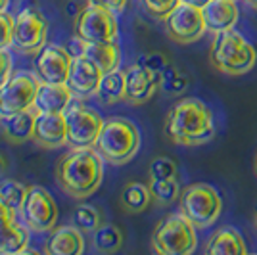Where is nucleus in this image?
<instances>
[{
	"label": "nucleus",
	"mask_w": 257,
	"mask_h": 255,
	"mask_svg": "<svg viewBox=\"0 0 257 255\" xmlns=\"http://www.w3.org/2000/svg\"><path fill=\"white\" fill-rule=\"evenodd\" d=\"M104 175L102 156L96 150L73 148V152L60 158L56 165V181L60 188L77 200L94 194Z\"/></svg>",
	"instance_id": "1"
},
{
	"label": "nucleus",
	"mask_w": 257,
	"mask_h": 255,
	"mask_svg": "<svg viewBox=\"0 0 257 255\" xmlns=\"http://www.w3.org/2000/svg\"><path fill=\"white\" fill-rule=\"evenodd\" d=\"M165 135L171 142L182 146L205 144L215 135L213 113L198 98H184L167 113Z\"/></svg>",
	"instance_id": "2"
},
{
	"label": "nucleus",
	"mask_w": 257,
	"mask_h": 255,
	"mask_svg": "<svg viewBox=\"0 0 257 255\" xmlns=\"http://www.w3.org/2000/svg\"><path fill=\"white\" fill-rule=\"evenodd\" d=\"M209 62L217 71L226 75H244L257 62V52L234 29L215 33Z\"/></svg>",
	"instance_id": "3"
},
{
	"label": "nucleus",
	"mask_w": 257,
	"mask_h": 255,
	"mask_svg": "<svg viewBox=\"0 0 257 255\" xmlns=\"http://www.w3.org/2000/svg\"><path fill=\"white\" fill-rule=\"evenodd\" d=\"M140 146V133L135 123L127 119L113 117L104 121L102 133L98 137L94 148L102 156V160L113 165H123L135 158Z\"/></svg>",
	"instance_id": "4"
},
{
	"label": "nucleus",
	"mask_w": 257,
	"mask_h": 255,
	"mask_svg": "<svg viewBox=\"0 0 257 255\" xmlns=\"http://www.w3.org/2000/svg\"><path fill=\"white\" fill-rule=\"evenodd\" d=\"M198 245L196 226L184 215H169L152 234V247L161 255H188Z\"/></svg>",
	"instance_id": "5"
},
{
	"label": "nucleus",
	"mask_w": 257,
	"mask_h": 255,
	"mask_svg": "<svg viewBox=\"0 0 257 255\" xmlns=\"http://www.w3.org/2000/svg\"><path fill=\"white\" fill-rule=\"evenodd\" d=\"M223 209V200L213 186L198 182L181 192V213L196 226L207 228L219 219Z\"/></svg>",
	"instance_id": "6"
},
{
	"label": "nucleus",
	"mask_w": 257,
	"mask_h": 255,
	"mask_svg": "<svg viewBox=\"0 0 257 255\" xmlns=\"http://www.w3.org/2000/svg\"><path fill=\"white\" fill-rule=\"evenodd\" d=\"M67 123V144L71 148H92L104 127V119L98 111L86 107L77 96L64 111Z\"/></svg>",
	"instance_id": "7"
},
{
	"label": "nucleus",
	"mask_w": 257,
	"mask_h": 255,
	"mask_svg": "<svg viewBox=\"0 0 257 255\" xmlns=\"http://www.w3.org/2000/svg\"><path fill=\"white\" fill-rule=\"evenodd\" d=\"M75 35L86 43H115L119 37L117 18L106 8L88 4L77 16Z\"/></svg>",
	"instance_id": "8"
},
{
	"label": "nucleus",
	"mask_w": 257,
	"mask_h": 255,
	"mask_svg": "<svg viewBox=\"0 0 257 255\" xmlns=\"http://www.w3.org/2000/svg\"><path fill=\"white\" fill-rule=\"evenodd\" d=\"M20 211L23 223L37 232L52 230L58 221V205L54 202L52 194L43 186H29Z\"/></svg>",
	"instance_id": "9"
},
{
	"label": "nucleus",
	"mask_w": 257,
	"mask_h": 255,
	"mask_svg": "<svg viewBox=\"0 0 257 255\" xmlns=\"http://www.w3.org/2000/svg\"><path fill=\"white\" fill-rule=\"evenodd\" d=\"M48 23L35 8H25L14 18V39L12 44L25 54L39 52L46 43Z\"/></svg>",
	"instance_id": "10"
},
{
	"label": "nucleus",
	"mask_w": 257,
	"mask_h": 255,
	"mask_svg": "<svg viewBox=\"0 0 257 255\" xmlns=\"http://www.w3.org/2000/svg\"><path fill=\"white\" fill-rule=\"evenodd\" d=\"M37 77L29 73H18L10 77L0 86V115H8L23 111L35 106V98L39 92Z\"/></svg>",
	"instance_id": "11"
},
{
	"label": "nucleus",
	"mask_w": 257,
	"mask_h": 255,
	"mask_svg": "<svg viewBox=\"0 0 257 255\" xmlns=\"http://www.w3.org/2000/svg\"><path fill=\"white\" fill-rule=\"evenodd\" d=\"M165 29L175 43L188 44L202 39L205 33L204 14L200 8H194L188 4H179L175 10L165 18Z\"/></svg>",
	"instance_id": "12"
},
{
	"label": "nucleus",
	"mask_w": 257,
	"mask_h": 255,
	"mask_svg": "<svg viewBox=\"0 0 257 255\" xmlns=\"http://www.w3.org/2000/svg\"><path fill=\"white\" fill-rule=\"evenodd\" d=\"M73 56L67 48L44 44L35 56V73L41 83H67Z\"/></svg>",
	"instance_id": "13"
},
{
	"label": "nucleus",
	"mask_w": 257,
	"mask_h": 255,
	"mask_svg": "<svg viewBox=\"0 0 257 255\" xmlns=\"http://www.w3.org/2000/svg\"><path fill=\"white\" fill-rule=\"evenodd\" d=\"M33 140L43 148H60L67 144V123L64 113L39 111L35 119Z\"/></svg>",
	"instance_id": "14"
},
{
	"label": "nucleus",
	"mask_w": 257,
	"mask_h": 255,
	"mask_svg": "<svg viewBox=\"0 0 257 255\" xmlns=\"http://www.w3.org/2000/svg\"><path fill=\"white\" fill-rule=\"evenodd\" d=\"M160 83L158 75L152 73L144 65L135 64L125 71V100L131 104H144L154 96Z\"/></svg>",
	"instance_id": "15"
},
{
	"label": "nucleus",
	"mask_w": 257,
	"mask_h": 255,
	"mask_svg": "<svg viewBox=\"0 0 257 255\" xmlns=\"http://www.w3.org/2000/svg\"><path fill=\"white\" fill-rule=\"evenodd\" d=\"M102 75L104 73L98 69L96 64H92L86 56H79V58H73L71 71L67 77V85L71 88L73 96L86 98V96L96 94Z\"/></svg>",
	"instance_id": "16"
},
{
	"label": "nucleus",
	"mask_w": 257,
	"mask_h": 255,
	"mask_svg": "<svg viewBox=\"0 0 257 255\" xmlns=\"http://www.w3.org/2000/svg\"><path fill=\"white\" fill-rule=\"evenodd\" d=\"M37 113H39V109L33 106L29 109H23V111L0 115V127H2L4 139H8L14 144H20V142L33 139Z\"/></svg>",
	"instance_id": "17"
},
{
	"label": "nucleus",
	"mask_w": 257,
	"mask_h": 255,
	"mask_svg": "<svg viewBox=\"0 0 257 255\" xmlns=\"http://www.w3.org/2000/svg\"><path fill=\"white\" fill-rule=\"evenodd\" d=\"M83 249L85 240L77 226H60L44 242V253L48 255H79Z\"/></svg>",
	"instance_id": "18"
},
{
	"label": "nucleus",
	"mask_w": 257,
	"mask_h": 255,
	"mask_svg": "<svg viewBox=\"0 0 257 255\" xmlns=\"http://www.w3.org/2000/svg\"><path fill=\"white\" fill-rule=\"evenodd\" d=\"M71 100H73V92L67 83H41L35 98V107L39 111L64 113Z\"/></svg>",
	"instance_id": "19"
},
{
	"label": "nucleus",
	"mask_w": 257,
	"mask_h": 255,
	"mask_svg": "<svg viewBox=\"0 0 257 255\" xmlns=\"http://www.w3.org/2000/svg\"><path fill=\"white\" fill-rule=\"evenodd\" d=\"M205 27L209 31H228L238 22V6L236 0H211L202 8Z\"/></svg>",
	"instance_id": "20"
},
{
	"label": "nucleus",
	"mask_w": 257,
	"mask_h": 255,
	"mask_svg": "<svg viewBox=\"0 0 257 255\" xmlns=\"http://www.w3.org/2000/svg\"><path fill=\"white\" fill-rule=\"evenodd\" d=\"M205 253L211 255H246L247 247L244 244L242 234L226 226L211 236V240L205 245Z\"/></svg>",
	"instance_id": "21"
},
{
	"label": "nucleus",
	"mask_w": 257,
	"mask_h": 255,
	"mask_svg": "<svg viewBox=\"0 0 257 255\" xmlns=\"http://www.w3.org/2000/svg\"><path fill=\"white\" fill-rule=\"evenodd\" d=\"M29 232L22 224H16L14 217L0 219V253H22L27 251Z\"/></svg>",
	"instance_id": "22"
},
{
	"label": "nucleus",
	"mask_w": 257,
	"mask_h": 255,
	"mask_svg": "<svg viewBox=\"0 0 257 255\" xmlns=\"http://www.w3.org/2000/svg\"><path fill=\"white\" fill-rule=\"evenodd\" d=\"M85 56L92 64L98 65L102 73L119 69V64H121V48L117 41L115 43H88Z\"/></svg>",
	"instance_id": "23"
},
{
	"label": "nucleus",
	"mask_w": 257,
	"mask_h": 255,
	"mask_svg": "<svg viewBox=\"0 0 257 255\" xmlns=\"http://www.w3.org/2000/svg\"><path fill=\"white\" fill-rule=\"evenodd\" d=\"M98 98L102 104H117L125 100V71L113 69L109 73L102 75V81L96 90Z\"/></svg>",
	"instance_id": "24"
},
{
	"label": "nucleus",
	"mask_w": 257,
	"mask_h": 255,
	"mask_svg": "<svg viewBox=\"0 0 257 255\" xmlns=\"http://www.w3.org/2000/svg\"><path fill=\"white\" fill-rule=\"evenodd\" d=\"M152 200L150 186L140 182H128L121 192V205L131 213H140L148 207Z\"/></svg>",
	"instance_id": "25"
},
{
	"label": "nucleus",
	"mask_w": 257,
	"mask_h": 255,
	"mask_svg": "<svg viewBox=\"0 0 257 255\" xmlns=\"http://www.w3.org/2000/svg\"><path fill=\"white\" fill-rule=\"evenodd\" d=\"M94 247L102 253H113L123 245V232L115 224H102L94 230Z\"/></svg>",
	"instance_id": "26"
},
{
	"label": "nucleus",
	"mask_w": 257,
	"mask_h": 255,
	"mask_svg": "<svg viewBox=\"0 0 257 255\" xmlns=\"http://www.w3.org/2000/svg\"><path fill=\"white\" fill-rule=\"evenodd\" d=\"M148 186H150L152 198L163 205H169L181 196L177 179H150Z\"/></svg>",
	"instance_id": "27"
},
{
	"label": "nucleus",
	"mask_w": 257,
	"mask_h": 255,
	"mask_svg": "<svg viewBox=\"0 0 257 255\" xmlns=\"http://www.w3.org/2000/svg\"><path fill=\"white\" fill-rule=\"evenodd\" d=\"M27 192H29V186H25V184H22V182L6 181L0 184V200L6 203L10 209L20 211L23 202H25Z\"/></svg>",
	"instance_id": "28"
},
{
	"label": "nucleus",
	"mask_w": 257,
	"mask_h": 255,
	"mask_svg": "<svg viewBox=\"0 0 257 255\" xmlns=\"http://www.w3.org/2000/svg\"><path fill=\"white\" fill-rule=\"evenodd\" d=\"M73 224L81 232H94L102 226V215L92 205H79L73 213Z\"/></svg>",
	"instance_id": "29"
},
{
	"label": "nucleus",
	"mask_w": 257,
	"mask_h": 255,
	"mask_svg": "<svg viewBox=\"0 0 257 255\" xmlns=\"http://www.w3.org/2000/svg\"><path fill=\"white\" fill-rule=\"evenodd\" d=\"M186 85H188V79H186L177 67H173V65L169 64L163 69L160 86L167 94H181L182 90L186 88Z\"/></svg>",
	"instance_id": "30"
},
{
	"label": "nucleus",
	"mask_w": 257,
	"mask_h": 255,
	"mask_svg": "<svg viewBox=\"0 0 257 255\" xmlns=\"http://www.w3.org/2000/svg\"><path fill=\"white\" fill-rule=\"evenodd\" d=\"M177 163L171 158H156L150 163V177L152 179H177Z\"/></svg>",
	"instance_id": "31"
},
{
	"label": "nucleus",
	"mask_w": 257,
	"mask_h": 255,
	"mask_svg": "<svg viewBox=\"0 0 257 255\" xmlns=\"http://www.w3.org/2000/svg\"><path fill=\"white\" fill-rule=\"evenodd\" d=\"M142 4L150 16L158 20H165L181 4V0H142Z\"/></svg>",
	"instance_id": "32"
},
{
	"label": "nucleus",
	"mask_w": 257,
	"mask_h": 255,
	"mask_svg": "<svg viewBox=\"0 0 257 255\" xmlns=\"http://www.w3.org/2000/svg\"><path fill=\"white\" fill-rule=\"evenodd\" d=\"M137 64L144 65L146 69H150L152 73L158 75V77H160V81H161V73H163V69L171 64V62L167 60V56H165V54L150 52V54H142Z\"/></svg>",
	"instance_id": "33"
},
{
	"label": "nucleus",
	"mask_w": 257,
	"mask_h": 255,
	"mask_svg": "<svg viewBox=\"0 0 257 255\" xmlns=\"http://www.w3.org/2000/svg\"><path fill=\"white\" fill-rule=\"evenodd\" d=\"M14 39V18L6 12H0V50H6Z\"/></svg>",
	"instance_id": "34"
},
{
	"label": "nucleus",
	"mask_w": 257,
	"mask_h": 255,
	"mask_svg": "<svg viewBox=\"0 0 257 255\" xmlns=\"http://www.w3.org/2000/svg\"><path fill=\"white\" fill-rule=\"evenodd\" d=\"M12 75V58L6 50H0V86L4 85Z\"/></svg>",
	"instance_id": "35"
},
{
	"label": "nucleus",
	"mask_w": 257,
	"mask_h": 255,
	"mask_svg": "<svg viewBox=\"0 0 257 255\" xmlns=\"http://www.w3.org/2000/svg\"><path fill=\"white\" fill-rule=\"evenodd\" d=\"M88 4H94V6L106 8V10L113 12V14H119V12L125 10L127 0H88Z\"/></svg>",
	"instance_id": "36"
},
{
	"label": "nucleus",
	"mask_w": 257,
	"mask_h": 255,
	"mask_svg": "<svg viewBox=\"0 0 257 255\" xmlns=\"http://www.w3.org/2000/svg\"><path fill=\"white\" fill-rule=\"evenodd\" d=\"M86 41H83L81 37H75L71 43H69V46H67V50H69V54L73 56V58H79V56H85L86 52Z\"/></svg>",
	"instance_id": "37"
},
{
	"label": "nucleus",
	"mask_w": 257,
	"mask_h": 255,
	"mask_svg": "<svg viewBox=\"0 0 257 255\" xmlns=\"http://www.w3.org/2000/svg\"><path fill=\"white\" fill-rule=\"evenodd\" d=\"M14 209H10L6 203L0 200V219H8V217H14Z\"/></svg>",
	"instance_id": "38"
},
{
	"label": "nucleus",
	"mask_w": 257,
	"mask_h": 255,
	"mask_svg": "<svg viewBox=\"0 0 257 255\" xmlns=\"http://www.w3.org/2000/svg\"><path fill=\"white\" fill-rule=\"evenodd\" d=\"M182 4H188V6H194V8H204V6H207L211 0H181Z\"/></svg>",
	"instance_id": "39"
},
{
	"label": "nucleus",
	"mask_w": 257,
	"mask_h": 255,
	"mask_svg": "<svg viewBox=\"0 0 257 255\" xmlns=\"http://www.w3.org/2000/svg\"><path fill=\"white\" fill-rule=\"evenodd\" d=\"M6 169H8V160L0 154V173H2V171H6Z\"/></svg>",
	"instance_id": "40"
},
{
	"label": "nucleus",
	"mask_w": 257,
	"mask_h": 255,
	"mask_svg": "<svg viewBox=\"0 0 257 255\" xmlns=\"http://www.w3.org/2000/svg\"><path fill=\"white\" fill-rule=\"evenodd\" d=\"M8 2H10V0H0V12H4L8 8Z\"/></svg>",
	"instance_id": "41"
},
{
	"label": "nucleus",
	"mask_w": 257,
	"mask_h": 255,
	"mask_svg": "<svg viewBox=\"0 0 257 255\" xmlns=\"http://www.w3.org/2000/svg\"><path fill=\"white\" fill-rule=\"evenodd\" d=\"M246 2L251 6V8H255V10H257V0H246Z\"/></svg>",
	"instance_id": "42"
},
{
	"label": "nucleus",
	"mask_w": 257,
	"mask_h": 255,
	"mask_svg": "<svg viewBox=\"0 0 257 255\" xmlns=\"http://www.w3.org/2000/svg\"><path fill=\"white\" fill-rule=\"evenodd\" d=\"M255 224H257V209H255Z\"/></svg>",
	"instance_id": "43"
},
{
	"label": "nucleus",
	"mask_w": 257,
	"mask_h": 255,
	"mask_svg": "<svg viewBox=\"0 0 257 255\" xmlns=\"http://www.w3.org/2000/svg\"><path fill=\"white\" fill-rule=\"evenodd\" d=\"M255 173H257V158H255Z\"/></svg>",
	"instance_id": "44"
}]
</instances>
